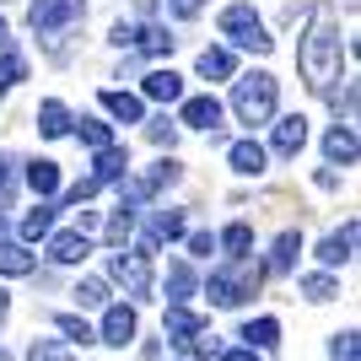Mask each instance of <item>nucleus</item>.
<instances>
[{
	"instance_id": "f257e3e1",
	"label": "nucleus",
	"mask_w": 361,
	"mask_h": 361,
	"mask_svg": "<svg viewBox=\"0 0 361 361\" xmlns=\"http://www.w3.org/2000/svg\"><path fill=\"white\" fill-rule=\"evenodd\" d=\"M297 65H302V75H307L313 92L334 97V81H340V27H334L329 16H313V27H307V38L297 49Z\"/></svg>"
},
{
	"instance_id": "f03ea898",
	"label": "nucleus",
	"mask_w": 361,
	"mask_h": 361,
	"mask_svg": "<svg viewBox=\"0 0 361 361\" xmlns=\"http://www.w3.org/2000/svg\"><path fill=\"white\" fill-rule=\"evenodd\" d=\"M275 103H281V81L270 71H248L232 81V114L243 124H270L275 119Z\"/></svg>"
},
{
	"instance_id": "7ed1b4c3",
	"label": "nucleus",
	"mask_w": 361,
	"mask_h": 361,
	"mask_svg": "<svg viewBox=\"0 0 361 361\" xmlns=\"http://www.w3.org/2000/svg\"><path fill=\"white\" fill-rule=\"evenodd\" d=\"M259 281H264V264L259 259H232V264H221V270L211 275V302L216 307H238V302H248L259 291Z\"/></svg>"
},
{
	"instance_id": "20e7f679",
	"label": "nucleus",
	"mask_w": 361,
	"mask_h": 361,
	"mask_svg": "<svg viewBox=\"0 0 361 361\" xmlns=\"http://www.w3.org/2000/svg\"><path fill=\"white\" fill-rule=\"evenodd\" d=\"M221 32H226L238 49H248V54H270V49H275V38L264 32V22L254 16V6H243V0L221 11Z\"/></svg>"
},
{
	"instance_id": "39448f33",
	"label": "nucleus",
	"mask_w": 361,
	"mask_h": 361,
	"mask_svg": "<svg viewBox=\"0 0 361 361\" xmlns=\"http://www.w3.org/2000/svg\"><path fill=\"white\" fill-rule=\"evenodd\" d=\"M75 16H81V0H32L27 22H32V32H44V38H60V32L75 22Z\"/></svg>"
},
{
	"instance_id": "423d86ee",
	"label": "nucleus",
	"mask_w": 361,
	"mask_h": 361,
	"mask_svg": "<svg viewBox=\"0 0 361 361\" xmlns=\"http://www.w3.org/2000/svg\"><path fill=\"white\" fill-rule=\"evenodd\" d=\"M108 275H114V281H119L130 297H151V259H146V254H135V248H130V254H114V259H108Z\"/></svg>"
},
{
	"instance_id": "0eeeda50",
	"label": "nucleus",
	"mask_w": 361,
	"mask_h": 361,
	"mask_svg": "<svg viewBox=\"0 0 361 361\" xmlns=\"http://www.w3.org/2000/svg\"><path fill=\"white\" fill-rule=\"evenodd\" d=\"M183 232H189V226H183V211H157L151 216V226H146V238L135 243V254H157V248H162V243H178Z\"/></svg>"
},
{
	"instance_id": "6e6552de",
	"label": "nucleus",
	"mask_w": 361,
	"mask_h": 361,
	"mask_svg": "<svg viewBox=\"0 0 361 361\" xmlns=\"http://www.w3.org/2000/svg\"><path fill=\"white\" fill-rule=\"evenodd\" d=\"M97 334H103V345H130V340H135V307H124V302H114V307H108V313H103V329H97Z\"/></svg>"
},
{
	"instance_id": "1a4fd4ad",
	"label": "nucleus",
	"mask_w": 361,
	"mask_h": 361,
	"mask_svg": "<svg viewBox=\"0 0 361 361\" xmlns=\"http://www.w3.org/2000/svg\"><path fill=\"white\" fill-rule=\"evenodd\" d=\"M124 178H130V151L124 146H103L97 162H92V183L103 189V183H124Z\"/></svg>"
},
{
	"instance_id": "9d476101",
	"label": "nucleus",
	"mask_w": 361,
	"mask_h": 361,
	"mask_svg": "<svg viewBox=\"0 0 361 361\" xmlns=\"http://www.w3.org/2000/svg\"><path fill=\"white\" fill-rule=\"evenodd\" d=\"M270 146H275V157H297V151L307 146V119H302V114H286V119H275Z\"/></svg>"
},
{
	"instance_id": "9b49d317",
	"label": "nucleus",
	"mask_w": 361,
	"mask_h": 361,
	"mask_svg": "<svg viewBox=\"0 0 361 361\" xmlns=\"http://www.w3.org/2000/svg\"><path fill=\"white\" fill-rule=\"evenodd\" d=\"M356 232H361L356 221H345L340 232H329V238L318 243V259H324L329 270H334V264H350V254H356Z\"/></svg>"
},
{
	"instance_id": "f8f14e48",
	"label": "nucleus",
	"mask_w": 361,
	"mask_h": 361,
	"mask_svg": "<svg viewBox=\"0 0 361 361\" xmlns=\"http://www.w3.org/2000/svg\"><path fill=\"white\" fill-rule=\"evenodd\" d=\"M178 124H189V130H216V124H221V103H216L211 92H205V97H183Z\"/></svg>"
},
{
	"instance_id": "ddd939ff",
	"label": "nucleus",
	"mask_w": 361,
	"mask_h": 361,
	"mask_svg": "<svg viewBox=\"0 0 361 361\" xmlns=\"http://www.w3.org/2000/svg\"><path fill=\"white\" fill-rule=\"evenodd\" d=\"M87 254H92V238H81V232H49V259L54 264H81Z\"/></svg>"
},
{
	"instance_id": "4468645a",
	"label": "nucleus",
	"mask_w": 361,
	"mask_h": 361,
	"mask_svg": "<svg viewBox=\"0 0 361 361\" xmlns=\"http://www.w3.org/2000/svg\"><path fill=\"white\" fill-rule=\"evenodd\" d=\"M140 92H146L151 103H178V97H183V75L178 71H146Z\"/></svg>"
},
{
	"instance_id": "2eb2a0df",
	"label": "nucleus",
	"mask_w": 361,
	"mask_h": 361,
	"mask_svg": "<svg viewBox=\"0 0 361 361\" xmlns=\"http://www.w3.org/2000/svg\"><path fill=\"white\" fill-rule=\"evenodd\" d=\"M226 162H232V173H243V178H259L270 157H264V146H259V140H238V146L226 151Z\"/></svg>"
},
{
	"instance_id": "dca6fc26",
	"label": "nucleus",
	"mask_w": 361,
	"mask_h": 361,
	"mask_svg": "<svg viewBox=\"0 0 361 361\" xmlns=\"http://www.w3.org/2000/svg\"><path fill=\"white\" fill-rule=\"evenodd\" d=\"M162 291H167V307H183V302L195 297V270H189L183 259H173V264H167V281H162Z\"/></svg>"
},
{
	"instance_id": "f3484780",
	"label": "nucleus",
	"mask_w": 361,
	"mask_h": 361,
	"mask_svg": "<svg viewBox=\"0 0 361 361\" xmlns=\"http://www.w3.org/2000/svg\"><path fill=\"white\" fill-rule=\"evenodd\" d=\"M103 108H108L119 124H146V103H140L135 92H114V87H108V92H103Z\"/></svg>"
},
{
	"instance_id": "a211bd4d",
	"label": "nucleus",
	"mask_w": 361,
	"mask_h": 361,
	"mask_svg": "<svg viewBox=\"0 0 361 361\" xmlns=\"http://www.w3.org/2000/svg\"><path fill=\"white\" fill-rule=\"evenodd\" d=\"M324 157L340 162V167H350L356 162V130H350V124H334L329 135H324Z\"/></svg>"
},
{
	"instance_id": "6ab92c4d",
	"label": "nucleus",
	"mask_w": 361,
	"mask_h": 361,
	"mask_svg": "<svg viewBox=\"0 0 361 361\" xmlns=\"http://www.w3.org/2000/svg\"><path fill=\"white\" fill-rule=\"evenodd\" d=\"M38 270V254L27 243H0V275H32Z\"/></svg>"
},
{
	"instance_id": "aec40b11",
	"label": "nucleus",
	"mask_w": 361,
	"mask_h": 361,
	"mask_svg": "<svg viewBox=\"0 0 361 361\" xmlns=\"http://www.w3.org/2000/svg\"><path fill=\"white\" fill-rule=\"evenodd\" d=\"M243 340H248V350H275L281 345V324H275V318H248V324H243Z\"/></svg>"
},
{
	"instance_id": "412c9836",
	"label": "nucleus",
	"mask_w": 361,
	"mask_h": 361,
	"mask_svg": "<svg viewBox=\"0 0 361 361\" xmlns=\"http://www.w3.org/2000/svg\"><path fill=\"white\" fill-rule=\"evenodd\" d=\"M27 183H32V195H38V200L60 195V162H49V157L27 162Z\"/></svg>"
},
{
	"instance_id": "4be33fe9",
	"label": "nucleus",
	"mask_w": 361,
	"mask_h": 361,
	"mask_svg": "<svg viewBox=\"0 0 361 361\" xmlns=\"http://www.w3.org/2000/svg\"><path fill=\"white\" fill-rule=\"evenodd\" d=\"M162 329H167L173 345H183V340H195V334L205 329V318H195L189 307H167V324H162Z\"/></svg>"
},
{
	"instance_id": "5701e85b",
	"label": "nucleus",
	"mask_w": 361,
	"mask_h": 361,
	"mask_svg": "<svg viewBox=\"0 0 361 361\" xmlns=\"http://www.w3.org/2000/svg\"><path fill=\"white\" fill-rule=\"evenodd\" d=\"M38 130H44L49 140H60V135H71V108H65L60 97H49V103L38 108Z\"/></svg>"
},
{
	"instance_id": "b1692460",
	"label": "nucleus",
	"mask_w": 361,
	"mask_h": 361,
	"mask_svg": "<svg viewBox=\"0 0 361 361\" xmlns=\"http://www.w3.org/2000/svg\"><path fill=\"white\" fill-rule=\"evenodd\" d=\"M195 71L205 75V81H232L238 65H232V49H205V54L195 60Z\"/></svg>"
},
{
	"instance_id": "393cba45",
	"label": "nucleus",
	"mask_w": 361,
	"mask_h": 361,
	"mask_svg": "<svg viewBox=\"0 0 361 361\" xmlns=\"http://www.w3.org/2000/svg\"><path fill=\"white\" fill-rule=\"evenodd\" d=\"M297 254H302V232H281V238H275V248H270V264H264V270L286 275L291 264H297Z\"/></svg>"
},
{
	"instance_id": "a878e982",
	"label": "nucleus",
	"mask_w": 361,
	"mask_h": 361,
	"mask_svg": "<svg viewBox=\"0 0 361 361\" xmlns=\"http://www.w3.org/2000/svg\"><path fill=\"white\" fill-rule=\"evenodd\" d=\"M216 248H226V264H232V259H248V248H254V232H248V221H232L221 238H216Z\"/></svg>"
},
{
	"instance_id": "bb28decb",
	"label": "nucleus",
	"mask_w": 361,
	"mask_h": 361,
	"mask_svg": "<svg viewBox=\"0 0 361 361\" xmlns=\"http://www.w3.org/2000/svg\"><path fill=\"white\" fill-rule=\"evenodd\" d=\"M54 329L65 334V345H92V340H97V334H92V324L81 313H60L54 318Z\"/></svg>"
},
{
	"instance_id": "cd10ccee",
	"label": "nucleus",
	"mask_w": 361,
	"mask_h": 361,
	"mask_svg": "<svg viewBox=\"0 0 361 361\" xmlns=\"http://www.w3.org/2000/svg\"><path fill=\"white\" fill-rule=\"evenodd\" d=\"M71 130L81 140H87L92 151H103V146H114V124H103V119H71Z\"/></svg>"
},
{
	"instance_id": "c85d7f7f",
	"label": "nucleus",
	"mask_w": 361,
	"mask_h": 361,
	"mask_svg": "<svg viewBox=\"0 0 361 361\" xmlns=\"http://www.w3.org/2000/svg\"><path fill=\"white\" fill-rule=\"evenodd\" d=\"M49 232H54V205L44 200L38 211H27V216H22V238H27V243H38V238H49Z\"/></svg>"
},
{
	"instance_id": "c756f323",
	"label": "nucleus",
	"mask_w": 361,
	"mask_h": 361,
	"mask_svg": "<svg viewBox=\"0 0 361 361\" xmlns=\"http://www.w3.org/2000/svg\"><path fill=\"white\" fill-rule=\"evenodd\" d=\"M135 49L140 54H167V49H173V32L157 27V22H151V27H135Z\"/></svg>"
},
{
	"instance_id": "7c9ffc66",
	"label": "nucleus",
	"mask_w": 361,
	"mask_h": 361,
	"mask_svg": "<svg viewBox=\"0 0 361 361\" xmlns=\"http://www.w3.org/2000/svg\"><path fill=\"white\" fill-rule=\"evenodd\" d=\"M75 302H81V307H103L108 302V281L103 275H87V281L75 286Z\"/></svg>"
},
{
	"instance_id": "2f4dec72",
	"label": "nucleus",
	"mask_w": 361,
	"mask_h": 361,
	"mask_svg": "<svg viewBox=\"0 0 361 361\" xmlns=\"http://www.w3.org/2000/svg\"><path fill=\"white\" fill-rule=\"evenodd\" d=\"M22 75H27V60H22V54H11V49H6V54H0V92H11L16 81H22Z\"/></svg>"
},
{
	"instance_id": "473e14b6",
	"label": "nucleus",
	"mask_w": 361,
	"mask_h": 361,
	"mask_svg": "<svg viewBox=\"0 0 361 361\" xmlns=\"http://www.w3.org/2000/svg\"><path fill=\"white\" fill-rule=\"evenodd\" d=\"M27 361H75V356H71V345H65V340H32Z\"/></svg>"
},
{
	"instance_id": "72a5a7b5",
	"label": "nucleus",
	"mask_w": 361,
	"mask_h": 361,
	"mask_svg": "<svg viewBox=\"0 0 361 361\" xmlns=\"http://www.w3.org/2000/svg\"><path fill=\"white\" fill-rule=\"evenodd\" d=\"M178 350H183V356H189V361H200V356H216V350H221V345H216V334H211V329H200L195 340H183Z\"/></svg>"
},
{
	"instance_id": "f704fd0d",
	"label": "nucleus",
	"mask_w": 361,
	"mask_h": 361,
	"mask_svg": "<svg viewBox=\"0 0 361 361\" xmlns=\"http://www.w3.org/2000/svg\"><path fill=\"white\" fill-rule=\"evenodd\" d=\"M135 232V211H114V221H108V243L114 248H124V238Z\"/></svg>"
},
{
	"instance_id": "c9c22d12",
	"label": "nucleus",
	"mask_w": 361,
	"mask_h": 361,
	"mask_svg": "<svg viewBox=\"0 0 361 361\" xmlns=\"http://www.w3.org/2000/svg\"><path fill=\"white\" fill-rule=\"evenodd\" d=\"M302 297L307 302H329L334 297V275H307V281H302Z\"/></svg>"
},
{
	"instance_id": "e433bc0d",
	"label": "nucleus",
	"mask_w": 361,
	"mask_h": 361,
	"mask_svg": "<svg viewBox=\"0 0 361 361\" xmlns=\"http://www.w3.org/2000/svg\"><path fill=\"white\" fill-rule=\"evenodd\" d=\"M146 135H151V146H173V140H178V124L173 119H146Z\"/></svg>"
},
{
	"instance_id": "4c0bfd02",
	"label": "nucleus",
	"mask_w": 361,
	"mask_h": 361,
	"mask_svg": "<svg viewBox=\"0 0 361 361\" xmlns=\"http://www.w3.org/2000/svg\"><path fill=\"white\" fill-rule=\"evenodd\" d=\"M167 6H173V16H178V22H195V16L205 11V0H167Z\"/></svg>"
},
{
	"instance_id": "58836bf2",
	"label": "nucleus",
	"mask_w": 361,
	"mask_h": 361,
	"mask_svg": "<svg viewBox=\"0 0 361 361\" xmlns=\"http://www.w3.org/2000/svg\"><path fill=\"white\" fill-rule=\"evenodd\" d=\"M334 361H356V334H334Z\"/></svg>"
},
{
	"instance_id": "ea45409f",
	"label": "nucleus",
	"mask_w": 361,
	"mask_h": 361,
	"mask_svg": "<svg viewBox=\"0 0 361 361\" xmlns=\"http://www.w3.org/2000/svg\"><path fill=\"white\" fill-rule=\"evenodd\" d=\"M189 238V254H216V238L211 232H183Z\"/></svg>"
},
{
	"instance_id": "a19ab883",
	"label": "nucleus",
	"mask_w": 361,
	"mask_h": 361,
	"mask_svg": "<svg viewBox=\"0 0 361 361\" xmlns=\"http://www.w3.org/2000/svg\"><path fill=\"white\" fill-rule=\"evenodd\" d=\"M114 44H119V49H135V22H114Z\"/></svg>"
},
{
	"instance_id": "79ce46f5",
	"label": "nucleus",
	"mask_w": 361,
	"mask_h": 361,
	"mask_svg": "<svg viewBox=\"0 0 361 361\" xmlns=\"http://www.w3.org/2000/svg\"><path fill=\"white\" fill-rule=\"evenodd\" d=\"M92 195H97V183H92V178H81V183H75V189H71L65 200H71V205H81V200H92Z\"/></svg>"
},
{
	"instance_id": "37998d69",
	"label": "nucleus",
	"mask_w": 361,
	"mask_h": 361,
	"mask_svg": "<svg viewBox=\"0 0 361 361\" xmlns=\"http://www.w3.org/2000/svg\"><path fill=\"white\" fill-rule=\"evenodd\" d=\"M11 183H16V173H11V157H0V200L11 195Z\"/></svg>"
},
{
	"instance_id": "c03bdc74",
	"label": "nucleus",
	"mask_w": 361,
	"mask_h": 361,
	"mask_svg": "<svg viewBox=\"0 0 361 361\" xmlns=\"http://www.w3.org/2000/svg\"><path fill=\"white\" fill-rule=\"evenodd\" d=\"M221 361H259V356H254L248 345H243V350H221Z\"/></svg>"
},
{
	"instance_id": "a18cd8bd",
	"label": "nucleus",
	"mask_w": 361,
	"mask_h": 361,
	"mask_svg": "<svg viewBox=\"0 0 361 361\" xmlns=\"http://www.w3.org/2000/svg\"><path fill=\"white\" fill-rule=\"evenodd\" d=\"M6 44H11V27H6V16H0V54H6Z\"/></svg>"
},
{
	"instance_id": "49530a36",
	"label": "nucleus",
	"mask_w": 361,
	"mask_h": 361,
	"mask_svg": "<svg viewBox=\"0 0 361 361\" xmlns=\"http://www.w3.org/2000/svg\"><path fill=\"white\" fill-rule=\"evenodd\" d=\"M6 313H11V297H6V291H0V324H6Z\"/></svg>"
},
{
	"instance_id": "de8ad7c7",
	"label": "nucleus",
	"mask_w": 361,
	"mask_h": 361,
	"mask_svg": "<svg viewBox=\"0 0 361 361\" xmlns=\"http://www.w3.org/2000/svg\"><path fill=\"white\" fill-rule=\"evenodd\" d=\"M0 238H6V216H0Z\"/></svg>"
},
{
	"instance_id": "09e8293b",
	"label": "nucleus",
	"mask_w": 361,
	"mask_h": 361,
	"mask_svg": "<svg viewBox=\"0 0 361 361\" xmlns=\"http://www.w3.org/2000/svg\"><path fill=\"white\" fill-rule=\"evenodd\" d=\"M0 361H11V350H0Z\"/></svg>"
}]
</instances>
